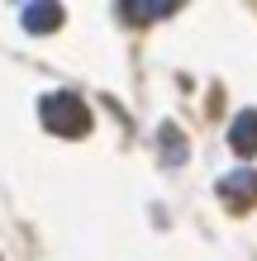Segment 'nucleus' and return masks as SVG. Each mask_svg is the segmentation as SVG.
Here are the masks:
<instances>
[{
    "mask_svg": "<svg viewBox=\"0 0 257 261\" xmlns=\"http://www.w3.org/2000/svg\"><path fill=\"white\" fill-rule=\"evenodd\" d=\"M38 114H43V124H48L53 133H62V138H77V133L90 128L86 100H81V95H72V90H53V95H43Z\"/></svg>",
    "mask_w": 257,
    "mask_h": 261,
    "instance_id": "obj_1",
    "label": "nucleus"
},
{
    "mask_svg": "<svg viewBox=\"0 0 257 261\" xmlns=\"http://www.w3.org/2000/svg\"><path fill=\"white\" fill-rule=\"evenodd\" d=\"M229 190H233L238 199H252V195H257V176H252V171H238V176H224V195H229Z\"/></svg>",
    "mask_w": 257,
    "mask_h": 261,
    "instance_id": "obj_4",
    "label": "nucleus"
},
{
    "mask_svg": "<svg viewBox=\"0 0 257 261\" xmlns=\"http://www.w3.org/2000/svg\"><path fill=\"white\" fill-rule=\"evenodd\" d=\"M19 24L34 29V34H43V29L62 24V10H57V5H29V10H19Z\"/></svg>",
    "mask_w": 257,
    "mask_h": 261,
    "instance_id": "obj_3",
    "label": "nucleus"
},
{
    "mask_svg": "<svg viewBox=\"0 0 257 261\" xmlns=\"http://www.w3.org/2000/svg\"><path fill=\"white\" fill-rule=\"evenodd\" d=\"M229 143H233V152H243V157L257 152V110H243L229 124Z\"/></svg>",
    "mask_w": 257,
    "mask_h": 261,
    "instance_id": "obj_2",
    "label": "nucleus"
}]
</instances>
